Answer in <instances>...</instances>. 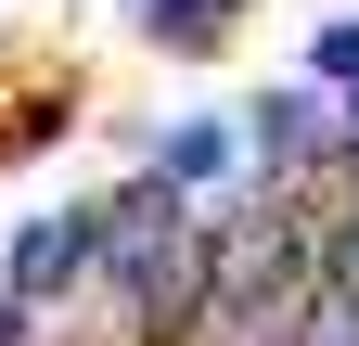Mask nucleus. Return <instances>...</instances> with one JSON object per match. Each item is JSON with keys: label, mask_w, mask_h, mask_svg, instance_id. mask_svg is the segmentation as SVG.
Instances as JSON below:
<instances>
[{"label": "nucleus", "mask_w": 359, "mask_h": 346, "mask_svg": "<svg viewBox=\"0 0 359 346\" xmlns=\"http://www.w3.org/2000/svg\"><path fill=\"white\" fill-rule=\"evenodd\" d=\"M77 244H103V231H90V219H39L13 244V295H65L77 282Z\"/></svg>", "instance_id": "obj_1"}, {"label": "nucleus", "mask_w": 359, "mask_h": 346, "mask_svg": "<svg viewBox=\"0 0 359 346\" xmlns=\"http://www.w3.org/2000/svg\"><path fill=\"white\" fill-rule=\"evenodd\" d=\"M154 180H167V193H218V180H231V128H218V116H205V128H167Z\"/></svg>", "instance_id": "obj_2"}, {"label": "nucleus", "mask_w": 359, "mask_h": 346, "mask_svg": "<svg viewBox=\"0 0 359 346\" xmlns=\"http://www.w3.org/2000/svg\"><path fill=\"white\" fill-rule=\"evenodd\" d=\"M308 77H334V90H359V26H321V39H308Z\"/></svg>", "instance_id": "obj_3"}, {"label": "nucleus", "mask_w": 359, "mask_h": 346, "mask_svg": "<svg viewBox=\"0 0 359 346\" xmlns=\"http://www.w3.org/2000/svg\"><path fill=\"white\" fill-rule=\"evenodd\" d=\"M154 26H231V0H142Z\"/></svg>", "instance_id": "obj_4"}, {"label": "nucleus", "mask_w": 359, "mask_h": 346, "mask_svg": "<svg viewBox=\"0 0 359 346\" xmlns=\"http://www.w3.org/2000/svg\"><path fill=\"white\" fill-rule=\"evenodd\" d=\"M321 282H334V295H359V219L334 231V270H321Z\"/></svg>", "instance_id": "obj_5"}, {"label": "nucleus", "mask_w": 359, "mask_h": 346, "mask_svg": "<svg viewBox=\"0 0 359 346\" xmlns=\"http://www.w3.org/2000/svg\"><path fill=\"white\" fill-rule=\"evenodd\" d=\"M13 333H26V295H13V282H0V346H13Z\"/></svg>", "instance_id": "obj_6"}]
</instances>
